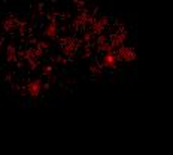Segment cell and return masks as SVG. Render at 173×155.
Returning a JSON list of instances; mask_svg holds the SVG:
<instances>
[{
  "instance_id": "3957f363",
  "label": "cell",
  "mask_w": 173,
  "mask_h": 155,
  "mask_svg": "<svg viewBox=\"0 0 173 155\" xmlns=\"http://www.w3.org/2000/svg\"><path fill=\"white\" fill-rule=\"evenodd\" d=\"M45 34L49 36V37H55V24H54V22L49 24V27H48V30H46Z\"/></svg>"
},
{
  "instance_id": "7a4b0ae2",
  "label": "cell",
  "mask_w": 173,
  "mask_h": 155,
  "mask_svg": "<svg viewBox=\"0 0 173 155\" xmlns=\"http://www.w3.org/2000/svg\"><path fill=\"white\" fill-rule=\"evenodd\" d=\"M115 61H116V58L112 55V54H107L106 58H104V64H106V66H109V67L115 66Z\"/></svg>"
},
{
  "instance_id": "6da1fadb",
  "label": "cell",
  "mask_w": 173,
  "mask_h": 155,
  "mask_svg": "<svg viewBox=\"0 0 173 155\" xmlns=\"http://www.w3.org/2000/svg\"><path fill=\"white\" fill-rule=\"evenodd\" d=\"M27 91L30 93V96L36 97V96L40 93V81H33V82H30L28 87H27Z\"/></svg>"
},
{
  "instance_id": "277c9868",
  "label": "cell",
  "mask_w": 173,
  "mask_h": 155,
  "mask_svg": "<svg viewBox=\"0 0 173 155\" xmlns=\"http://www.w3.org/2000/svg\"><path fill=\"white\" fill-rule=\"evenodd\" d=\"M133 58H134V54H133V51H131V49H127V51L124 52V60H126V61H131Z\"/></svg>"
}]
</instances>
